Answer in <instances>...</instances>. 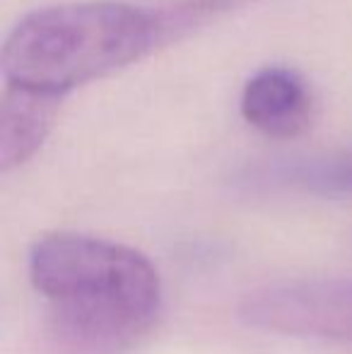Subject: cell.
Here are the masks:
<instances>
[{
	"mask_svg": "<svg viewBox=\"0 0 352 354\" xmlns=\"http://www.w3.org/2000/svg\"><path fill=\"white\" fill-rule=\"evenodd\" d=\"M172 41L176 34L162 0L63 3L19 19L3 44L0 68L5 84L63 97Z\"/></svg>",
	"mask_w": 352,
	"mask_h": 354,
	"instance_id": "1",
	"label": "cell"
},
{
	"mask_svg": "<svg viewBox=\"0 0 352 354\" xmlns=\"http://www.w3.org/2000/svg\"><path fill=\"white\" fill-rule=\"evenodd\" d=\"M249 328L352 342V280H292L249 292L237 308Z\"/></svg>",
	"mask_w": 352,
	"mask_h": 354,
	"instance_id": "3",
	"label": "cell"
},
{
	"mask_svg": "<svg viewBox=\"0 0 352 354\" xmlns=\"http://www.w3.org/2000/svg\"><path fill=\"white\" fill-rule=\"evenodd\" d=\"M29 280L68 328L99 342L142 335L162 306L157 268L140 251L87 234L39 239Z\"/></svg>",
	"mask_w": 352,
	"mask_h": 354,
	"instance_id": "2",
	"label": "cell"
},
{
	"mask_svg": "<svg viewBox=\"0 0 352 354\" xmlns=\"http://www.w3.org/2000/svg\"><path fill=\"white\" fill-rule=\"evenodd\" d=\"M241 116L249 126L270 138H295L314 118V94L299 73L266 68L246 82L241 92Z\"/></svg>",
	"mask_w": 352,
	"mask_h": 354,
	"instance_id": "4",
	"label": "cell"
},
{
	"mask_svg": "<svg viewBox=\"0 0 352 354\" xmlns=\"http://www.w3.org/2000/svg\"><path fill=\"white\" fill-rule=\"evenodd\" d=\"M254 183L324 198H352V147L259 167Z\"/></svg>",
	"mask_w": 352,
	"mask_h": 354,
	"instance_id": "6",
	"label": "cell"
},
{
	"mask_svg": "<svg viewBox=\"0 0 352 354\" xmlns=\"http://www.w3.org/2000/svg\"><path fill=\"white\" fill-rule=\"evenodd\" d=\"M61 97L5 84L0 102V169L27 164L46 142L58 113Z\"/></svg>",
	"mask_w": 352,
	"mask_h": 354,
	"instance_id": "5",
	"label": "cell"
}]
</instances>
